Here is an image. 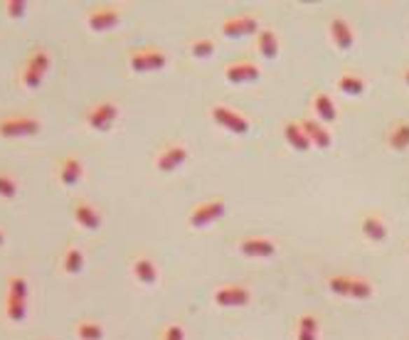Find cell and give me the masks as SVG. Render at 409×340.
I'll return each mask as SVG.
<instances>
[{
	"mask_svg": "<svg viewBox=\"0 0 409 340\" xmlns=\"http://www.w3.org/2000/svg\"><path fill=\"white\" fill-rule=\"evenodd\" d=\"M27 296H30V286L22 274H13L8 276L6 283V318L11 323H22L27 316Z\"/></svg>",
	"mask_w": 409,
	"mask_h": 340,
	"instance_id": "1",
	"label": "cell"
},
{
	"mask_svg": "<svg viewBox=\"0 0 409 340\" xmlns=\"http://www.w3.org/2000/svg\"><path fill=\"white\" fill-rule=\"evenodd\" d=\"M50 67H52L50 52L42 50V47H35V50L30 52V57L25 59V64H22V69H20V84L25 89H37L42 84V79L47 77Z\"/></svg>",
	"mask_w": 409,
	"mask_h": 340,
	"instance_id": "2",
	"label": "cell"
},
{
	"mask_svg": "<svg viewBox=\"0 0 409 340\" xmlns=\"http://www.w3.org/2000/svg\"><path fill=\"white\" fill-rule=\"evenodd\" d=\"M40 119L27 116V113H15V116L0 119V139H27V136L40 134Z\"/></svg>",
	"mask_w": 409,
	"mask_h": 340,
	"instance_id": "3",
	"label": "cell"
},
{
	"mask_svg": "<svg viewBox=\"0 0 409 340\" xmlns=\"http://www.w3.org/2000/svg\"><path fill=\"white\" fill-rule=\"evenodd\" d=\"M128 64H131L133 72H158L168 64V55L155 47H141V50H133L128 55Z\"/></svg>",
	"mask_w": 409,
	"mask_h": 340,
	"instance_id": "4",
	"label": "cell"
},
{
	"mask_svg": "<svg viewBox=\"0 0 409 340\" xmlns=\"http://www.w3.org/2000/svg\"><path fill=\"white\" fill-rule=\"evenodd\" d=\"M118 119V104L106 99V101L92 104V108L87 111V126L92 131H109Z\"/></svg>",
	"mask_w": 409,
	"mask_h": 340,
	"instance_id": "5",
	"label": "cell"
},
{
	"mask_svg": "<svg viewBox=\"0 0 409 340\" xmlns=\"http://www.w3.org/2000/svg\"><path fill=\"white\" fill-rule=\"evenodd\" d=\"M227 205L222 197H212V200H204L190 212V227L195 229H202V227H210L212 222H217L222 215H225Z\"/></svg>",
	"mask_w": 409,
	"mask_h": 340,
	"instance_id": "6",
	"label": "cell"
},
{
	"mask_svg": "<svg viewBox=\"0 0 409 340\" xmlns=\"http://www.w3.org/2000/svg\"><path fill=\"white\" fill-rule=\"evenodd\" d=\"M188 158H190L188 146L185 143H168V146H163V148L158 150L153 165H155V170H160V173H173V170H178Z\"/></svg>",
	"mask_w": 409,
	"mask_h": 340,
	"instance_id": "7",
	"label": "cell"
},
{
	"mask_svg": "<svg viewBox=\"0 0 409 340\" xmlns=\"http://www.w3.org/2000/svg\"><path fill=\"white\" fill-rule=\"evenodd\" d=\"M118 22H121V10L113 6H99L87 15V25H89V30H94V32L113 30Z\"/></svg>",
	"mask_w": 409,
	"mask_h": 340,
	"instance_id": "8",
	"label": "cell"
},
{
	"mask_svg": "<svg viewBox=\"0 0 409 340\" xmlns=\"http://www.w3.org/2000/svg\"><path fill=\"white\" fill-rule=\"evenodd\" d=\"M217 306H225V309H237V306H247L251 299L249 289L247 286H237V283H227V286H220L212 294Z\"/></svg>",
	"mask_w": 409,
	"mask_h": 340,
	"instance_id": "9",
	"label": "cell"
},
{
	"mask_svg": "<svg viewBox=\"0 0 409 340\" xmlns=\"http://www.w3.org/2000/svg\"><path fill=\"white\" fill-rule=\"evenodd\" d=\"M84 176V163L79 155H64V158L57 163V180L64 187H72L82 180Z\"/></svg>",
	"mask_w": 409,
	"mask_h": 340,
	"instance_id": "10",
	"label": "cell"
},
{
	"mask_svg": "<svg viewBox=\"0 0 409 340\" xmlns=\"http://www.w3.org/2000/svg\"><path fill=\"white\" fill-rule=\"evenodd\" d=\"M212 119H215V124H220L222 129L232 131V134H237V136L249 131V121L227 106H212Z\"/></svg>",
	"mask_w": 409,
	"mask_h": 340,
	"instance_id": "11",
	"label": "cell"
},
{
	"mask_svg": "<svg viewBox=\"0 0 409 340\" xmlns=\"http://www.w3.org/2000/svg\"><path fill=\"white\" fill-rule=\"evenodd\" d=\"M220 30L225 37L240 40V37H247V35H251V32L259 30V22H256L254 15H237V17H230V20L222 22Z\"/></svg>",
	"mask_w": 409,
	"mask_h": 340,
	"instance_id": "12",
	"label": "cell"
},
{
	"mask_svg": "<svg viewBox=\"0 0 409 340\" xmlns=\"http://www.w3.org/2000/svg\"><path fill=\"white\" fill-rule=\"evenodd\" d=\"M72 215H74V222H77L82 229H89V232L99 229V225H102V215H99V210L89 200H77V202H74Z\"/></svg>",
	"mask_w": 409,
	"mask_h": 340,
	"instance_id": "13",
	"label": "cell"
},
{
	"mask_svg": "<svg viewBox=\"0 0 409 340\" xmlns=\"http://www.w3.org/2000/svg\"><path fill=\"white\" fill-rule=\"evenodd\" d=\"M240 252L251 259H269L277 254V244L266 237H247L240 242Z\"/></svg>",
	"mask_w": 409,
	"mask_h": 340,
	"instance_id": "14",
	"label": "cell"
},
{
	"mask_svg": "<svg viewBox=\"0 0 409 340\" xmlns=\"http://www.w3.org/2000/svg\"><path fill=\"white\" fill-rule=\"evenodd\" d=\"M131 274L139 283H146V286H153L158 281V269H155V262L146 254H139L133 257L131 262Z\"/></svg>",
	"mask_w": 409,
	"mask_h": 340,
	"instance_id": "15",
	"label": "cell"
},
{
	"mask_svg": "<svg viewBox=\"0 0 409 340\" xmlns=\"http://www.w3.org/2000/svg\"><path fill=\"white\" fill-rule=\"evenodd\" d=\"M259 67L251 62H237L232 67L225 69V77L230 79L232 84H249V82H256L259 79Z\"/></svg>",
	"mask_w": 409,
	"mask_h": 340,
	"instance_id": "16",
	"label": "cell"
},
{
	"mask_svg": "<svg viewBox=\"0 0 409 340\" xmlns=\"http://www.w3.org/2000/svg\"><path fill=\"white\" fill-rule=\"evenodd\" d=\"M62 271H64L67 276H77V274L84 271V252L77 244L67 247L64 254H62Z\"/></svg>",
	"mask_w": 409,
	"mask_h": 340,
	"instance_id": "17",
	"label": "cell"
},
{
	"mask_svg": "<svg viewBox=\"0 0 409 340\" xmlns=\"http://www.w3.org/2000/svg\"><path fill=\"white\" fill-rule=\"evenodd\" d=\"M313 111H316V116L323 121V124H333V121L338 119L335 104H333V99L323 92L313 97Z\"/></svg>",
	"mask_w": 409,
	"mask_h": 340,
	"instance_id": "18",
	"label": "cell"
},
{
	"mask_svg": "<svg viewBox=\"0 0 409 340\" xmlns=\"http://www.w3.org/2000/svg\"><path fill=\"white\" fill-rule=\"evenodd\" d=\"M303 134L308 136V141H311V146H318V148H331V134H328L326 129H323L318 121H303L301 124Z\"/></svg>",
	"mask_w": 409,
	"mask_h": 340,
	"instance_id": "19",
	"label": "cell"
},
{
	"mask_svg": "<svg viewBox=\"0 0 409 340\" xmlns=\"http://www.w3.org/2000/svg\"><path fill=\"white\" fill-rule=\"evenodd\" d=\"M74 335H77L79 340H104L106 328H104L99 320L84 318V320H79V323L74 325Z\"/></svg>",
	"mask_w": 409,
	"mask_h": 340,
	"instance_id": "20",
	"label": "cell"
},
{
	"mask_svg": "<svg viewBox=\"0 0 409 340\" xmlns=\"http://www.w3.org/2000/svg\"><path fill=\"white\" fill-rule=\"evenodd\" d=\"M331 37H333V42H335L338 50H350V47H353V32H350L348 22L340 20V17H335V20L331 22Z\"/></svg>",
	"mask_w": 409,
	"mask_h": 340,
	"instance_id": "21",
	"label": "cell"
},
{
	"mask_svg": "<svg viewBox=\"0 0 409 340\" xmlns=\"http://www.w3.org/2000/svg\"><path fill=\"white\" fill-rule=\"evenodd\" d=\"M363 234L370 242H384V239H387V225H384L380 217L370 215L363 220Z\"/></svg>",
	"mask_w": 409,
	"mask_h": 340,
	"instance_id": "22",
	"label": "cell"
},
{
	"mask_svg": "<svg viewBox=\"0 0 409 340\" xmlns=\"http://www.w3.org/2000/svg\"><path fill=\"white\" fill-rule=\"evenodd\" d=\"M389 148L394 150H407L409 148V121H397L387 136Z\"/></svg>",
	"mask_w": 409,
	"mask_h": 340,
	"instance_id": "23",
	"label": "cell"
},
{
	"mask_svg": "<svg viewBox=\"0 0 409 340\" xmlns=\"http://www.w3.org/2000/svg\"><path fill=\"white\" fill-rule=\"evenodd\" d=\"M284 136H286V141L291 143V148H296V150H308L311 148V141H308V136L303 134V129H301V124H286L284 126Z\"/></svg>",
	"mask_w": 409,
	"mask_h": 340,
	"instance_id": "24",
	"label": "cell"
},
{
	"mask_svg": "<svg viewBox=\"0 0 409 340\" xmlns=\"http://www.w3.org/2000/svg\"><path fill=\"white\" fill-rule=\"evenodd\" d=\"M259 52H261V57L264 59H277L279 57V40H277V35L271 30H261L259 32Z\"/></svg>",
	"mask_w": 409,
	"mask_h": 340,
	"instance_id": "25",
	"label": "cell"
},
{
	"mask_svg": "<svg viewBox=\"0 0 409 340\" xmlns=\"http://www.w3.org/2000/svg\"><path fill=\"white\" fill-rule=\"evenodd\" d=\"M296 340H318V320H316V316H301V318H298Z\"/></svg>",
	"mask_w": 409,
	"mask_h": 340,
	"instance_id": "26",
	"label": "cell"
},
{
	"mask_svg": "<svg viewBox=\"0 0 409 340\" xmlns=\"http://www.w3.org/2000/svg\"><path fill=\"white\" fill-rule=\"evenodd\" d=\"M338 89L348 94V97H360L365 92V82L360 77H355V74H343V77L338 79Z\"/></svg>",
	"mask_w": 409,
	"mask_h": 340,
	"instance_id": "27",
	"label": "cell"
},
{
	"mask_svg": "<svg viewBox=\"0 0 409 340\" xmlns=\"http://www.w3.org/2000/svg\"><path fill=\"white\" fill-rule=\"evenodd\" d=\"M20 190V183L11 173H0V200H13Z\"/></svg>",
	"mask_w": 409,
	"mask_h": 340,
	"instance_id": "28",
	"label": "cell"
},
{
	"mask_svg": "<svg viewBox=\"0 0 409 340\" xmlns=\"http://www.w3.org/2000/svg\"><path fill=\"white\" fill-rule=\"evenodd\" d=\"M350 286H353V278L350 276H331L328 278V289L335 296H343V299H350Z\"/></svg>",
	"mask_w": 409,
	"mask_h": 340,
	"instance_id": "29",
	"label": "cell"
},
{
	"mask_svg": "<svg viewBox=\"0 0 409 340\" xmlns=\"http://www.w3.org/2000/svg\"><path fill=\"white\" fill-rule=\"evenodd\" d=\"M373 296V283L368 278H353V286H350V299L365 301Z\"/></svg>",
	"mask_w": 409,
	"mask_h": 340,
	"instance_id": "30",
	"label": "cell"
},
{
	"mask_svg": "<svg viewBox=\"0 0 409 340\" xmlns=\"http://www.w3.org/2000/svg\"><path fill=\"white\" fill-rule=\"evenodd\" d=\"M212 52H215V42L212 40H195L193 45H190V55H193L195 59H204V57H210Z\"/></svg>",
	"mask_w": 409,
	"mask_h": 340,
	"instance_id": "31",
	"label": "cell"
},
{
	"mask_svg": "<svg viewBox=\"0 0 409 340\" xmlns=\"http://www.w3.org/2000/svg\"><path fill=\"white\" fill-rule=\"evenodd\" d=\"M6 15L11 17V20H22V17L27 15V3L25 0H8Z\"/></svg>",
	"mask_w": 409,
	"mask_h": 340,
	"instance_id": "32",
	"label": "cell"
},
{
	"mask_svg": "<svg viewBox=\"0 0 409 340\" xmlns=\"http://www.w3.org/2000/svg\"><path fill=\"white\" fill-rule=\"evenodd\" d=\"M163 340H185V328L180 323H170L163 330Z\"/></svg>",
	"mask_w": 409,
	"mask_h": 340,
	"instance_id": "33",
	"label": "cell"
},
{
	"mask_svg": "<svg viewBox=\"0 0 409 340\" xmlns=\"http://www.w3.org/2000/svg\"><path fill=\"white\" fill-rule=\"evenodd\" d=\"M3 242H6V232L0 229V247H3Z\"/></svg>",
	"mask_w": 409,
	"mask_h": 340,
	"instance_id": "34",
	"label": "cell"
},
{
	"mask_svg": "<svg viewBox=\"0 0 409 340\" xmlns=\"http://www.w3.org/2000/svg\"><path fill=\"white\" fill-rule=\"evenodd\" d=\"M407 84H409V72H407Z\"/></svg>",
	"mask_w": 409,
	"mask_h": 340,
	"instance_id": "35",
	"label": "cell"
}]
</instances>
